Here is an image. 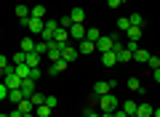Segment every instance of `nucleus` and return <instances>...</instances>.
I'll return each instance as SVG.
<instances>
[{
    "instance_id": "09e8293b",
    "label": "nucleus",
    "mask_w": 160,
    "mask_h": 117,
    "mask_svg": "<svg viewBox=\"0 0 160 117\" xmlns=\"http://www.w3.org/2000/svg\"><path fill=\"white\" fill-rule=\"evenodd\" d=\"M24 117H35V112H29V115H24Z\"/></svg>"
},
{
    "instance_id": "bb28decb",
    "label": "nucleus",
    "mask_w": 160,
    "mask_h": 117,
    "mask_svg": "<svg viewBox=\"0 0 160 117\" xmlns=\"http://www.w3.org/2000/svg\"><path fill=\"white\" fill-rule=\"evenodd\" d=\"M136 101H123V112H126V115H136Z\"/></svg>"
},
{
    "instance_id": "e433bc0d",
    "label": "nucleus",
    "mask_w": 160,
    "mask_h": 117,
    "mask_svg": "<svg viewBox=\"0 0 160 117\" xmlns=\"http://www.w3.org/2000/svg\"><path fill=\"white\" fill-rule=\"evenodd\" d=\"M27 80H40V67L29 69V77H27Z\"/></svg>"
},
{
    "instance_id": "ea45409f",
    "label": "nucleus",
    "mask_w": 160,
    "mask_h": 117,
    "mask_svg": "<svg viewBox=\"0 0 160 117\" xmlns=\"http://www.w3.org/2000/svg\"><path fill=\"white\" fill-rule=\"evenodd\" d=\"M83 117H102V112H96V109H86V115Z\"/></svg>"
},
{
    "instance_id": "de8ad7c7",
    "label": "nucleus",
    "mask_w": 160,
    "mask_h": 117,
    "mask_svg": "<svg viewBox=\"0 0 160 117\" xmlns=\"http://www.w3.org/2000/svg\"><path fill=\"white\" fill-rule=\"evenodd\" d=\"M3 77H6V69H0V80H3Z\"/></svg>"
},
{
    "instance_id": "f704fd0d",
    "label": "nucleus",
    "mask_w": 160,
    "mask_h": 117,
    "mask_svg": "<svg viewBox=\"0 0 160 117\" xmlns=\"http://www.w3.org/2000/svg\"><path fill=\"white\" fill-rule=\"evenodd\" d=\"M0 101H8V88H6V83H0Z\"/></svg>"
},
{
    "instance_id": "79ce46f5",
    "label": "nucleus",
    "mask_w": 160,
    "mask_h": 117,
    "mask_svg": "<svg viewBox=\"0 0 160 117\" xmlns=\"http://www.w3.org/2000/svg\"><path fill=\"white\" fill-rule=\"evenodd\" d=\"M115 117H128V115L123 112V106H120V109H115Z\"/></svg>"
},
{
    "instance_id": "39448f33",
    "label": "nucleus",
    "mask_w": 160,
    "mask_h": 117,
    "mask_svg": "<svg viewBox=\"0 0 160 117\" xmlns=\"http://www.w3.org/2000/svg\"><path fill=\"white\" fill-rule=\"evenodd\" d=\"M78 56H80V53H78V48H75V45H64V48H62V59H64L67 64H69V61H75Z\"/></svg>"
},
{
    "instance_id": "4c0bfd02",
    "label": "nucleus",
    "mask_w": 160,
    "mask_h": 117,
    "mask_svg": "<svg viewBox=\"0 0 160 117\" xmlns=\"http://www.w3.org/2000/svg\"><path fill=\"white\" fill-rule=\"evenodd\" d=\"M123 3H128V0H107V6H109V8H120Z\"/></svg>"
},
{
    "instance_id": "5701e85b",
    "label": "nucleus",
    "mask_w": 160,
    "mask_h": 117,
    "mask_svg": "<svg viewBox=\"0 0 160 117\" xmlns=\"http://www.w3.org/2000/svg\"><path fill=\"white\" fill-rule=\"evenodd\" d=\"M35 43H38L35 37H24V40H22V51H24V53H29V51H35Z\"/></svg>"
},
{
    "instance_id": "49530a36",
    "label": "nucleus",
    "mask_w": 160,
    "mask_h": 117,
    "mask_svg": "<svg viewBox=\"0 0 160 117\" xmlns=\"http://www.w3.org/2000/svg\"><path fill=\"white\" fill-rule=\"evenodd\" d=\"M152 117H160V106H158V109H155V112H152Z\"/></svg>"
},
{
    "instance_id": "ddd939ff",
    "label": "nucleus",
    "mask_w": 160,
    "mask_h": 117,
    "mask_svg": "<svg viewBox=\"0 0 160 117\" xmlns=\"http://www.w3.org/2000/svg\"><path fill=\"white\" fill-rule=\"evenodd\" d=\"M69 19H72V24H83L86 22V11L83 8H72L69 11Z\"/></svg>"
},
{
    "instance_id": "7ed1b4c3",
    "label": "nucleus",
    "mask_w": 160,
    "mask_h": 117,
    "mask_svg": "<svg viewBox=\"0 0 160 117\" xmlns=\"http://www.w3.org/2000/svg\"><path fill=\"white\" fill-rule=\"evenodd\" d=\"M46 56L51 59V64L59 61V59H62V45H59L56 40H51V43H48V53H46Z\"/></svg>"
},
{
    "instance_id": "a18cd8bd",
    "label": "nucleus",
    "mask_w": 160,
    "mask_h": 117,
    "mask_svg": "<svg viewBox=\"0 0 160 117\" xmlns=\"http://www.w3.org/2000/svg\"><path fill=\"white\" fill-rule=\"evenodd\" d=\"M102 117H115V112H102Z\"/></svg>"
},
{
    "instance_id": "4468645a",
    "label": "nucleus",
    "mask_w": 160,
    "mask_h": 117,
    "mask_svg": "<svg viewBox=\"0 0 160 117\" xmlns=\"http://www.w3.org/2000/svg\"><path fill=\"white\" fill-rule=\"evenodd\" d=\"M16 109L22 112V115H29V112H35V104H32L29 99H22V101L16 104Z\"/></svg>"
},
{
    "instance_id": "603ef678",
    "label": "nucleus",
    "mask_w": 160,
    "mask_h": 117,
    "mask_svg": "<svg viewBox=\"0 0 160 117\" xmlns=\"http://www.w3.org/2000/svg\"><path fill=\"white\" fill-rule=\"evenodd\" d=\"M29 3H38V0H29Z\"/></svg>"
},
{
    "instance_id": "a211bd4d",
    "label": "nucleus",
    "mask_w": 160,
    "mask_h": 117,
    "mask_svg": "<svg viewBox=\"0 0 160 117\" xmlns=\"http://www.w3.org/2000/svg\"><path fill=\"white\" fill-rule=\"evenodd\" d=\"M29 16H32V19H43V16H46V6H40V3H35V6L29 8Z\"/></svg>"
},
{
    "instance_id": "cd10ccee",
    "label": "nucleus",
    "mask_w": 160,
    "mask_h": 117,
    "mask_svg": "<svg viewBox=\"0 0 160 117\" xmlns=\"http://www.w3.org/2000/svg\"><path fill=\"white\" fill-rule=\"evenodd\" d=\"M128 27H131V22H128V16H120V19H118V29H120L123 35H126V32H128Z\"/></svg>"
},
{
    "instance_id": "c03bdc74",
    "label": "nucleus",
    "mask_w": 160,
    "mask_h": 117,
    "mask_svg": "<svg viewBox=\"0 0 160 117\" xmlns=\"http://www.w3.org/2000/svg\"><path fill=\"white\" fill-rule=\"evenodd\" d=\"M11 117H24V115H22L19 109H13V112H11Z\"/></svg>"
},
{
    "instance_id": "f8f14e48",
    "label": "nucleus",
    "mask_w": 160,
    "mask_h": 117,
    "mask_svg": "<svg viewBox=\"0 0 160 117\" xmlns=\"http://www.w3.org/2000/svg\"><path fill=\"white\" fill-rule=\"evenodd\" d=\"M93 51H96V43H91V40H80V48H78V53L88 56V53H93Z\"/></svg>"
},
{
    "instance_id": "4be33fe9",
    "label": "nucleus",
    "mask_w": 160,
    "mask_h": 117,
    "mask_svg": "<svg viewBox=\"0 0 160 117\" xmlns=\"http://www.w3.org/2000/svg\"><path fill=\"white\" fill-rule=\"evenodd\" d=\"M24 99V93H22V88H13V90H8V101H13V104H19V101Z\"/></svg>"
},
{
    "instance_id": "f257e3e1",
    "label": "nucleus",
    "mask_w": 160,
    "mask_h": 117,
    "mask_svg": "<svg viewBox=\"0 0 160 117\" xmlns=\"http://www.w3.org/2000/svg\"><path fill=\"white\" fill-rule=\"evenodd\" d=\"M99 109L102 112H115V109H120V101H118V96L109 90V93H104V96H99Z\"/></svg>"
},
{
    "instance_id": "72a5a7b5",
    "label": "nucleus",
    "mask_w": 160,
    "mask_h": 117,
    "mask_svg": "<svg viewBox=\"0 0 160 117\" xmlns=\"http://www.w3.org/2000/svg\"><path fill=\"white\" fill-rule=\"evenodd\" d=\"M46 104L51 106V109H56V106H59V99H56V96H46Z\"/></svg>"
},
{
    "instance_id": "6e6552de",
    "label": "nucleus",
    "mask_w": 160,
    "mask_h": 117,
    "mask_svg": "<svg viewBox=\"0 0 160 117\" xmlns=\"http://www.w3.org/2000/svg\"><path fill=\"white\" fill-rule=\"evenodd\" d=\"M96 51H99V53L112 51V37H109V35H107V37H99V40H96Z\"/></svg>"
},
{
    "instance_id": "423d86ee",
    "label": "nucleus",
    "mask_w": 160,
    "mask_h": 117,
    "mask_svg": "<svg viewBox=\"0 0 160 117\" xmlns=\"http://www.w3.org/2000/svg\"><path fill=\"white\" fill-rule=\"evenodd\" d=\"M53 40H56L62 48H64V45H69V29H62V27H59L56 32H53Z\"/></svg>"
},
{
    "instance_id": "7c9ffc66",
    "label": "nucleus",
    "mask_w": 160,
    "mask_h": 117,
    "mask_svg": "<svg viewBox=\"0 0 160 117\" xmlns=\"http://www.w3.org/2000/svg\"><path fill=\"white\" fill-rule=\"evenodd\" d=\"M99 37H102V32H99V29H86V40H91V43H96Z\"/></svg>"
},
{
    "instance_id": "9b49d317",
    "label": "nucleus",
    "mask_w": 160,
    "mask_h": 117,
    "mask_svg": "<svg viewBox=\"0 0 160 117\" xmlns=\"http://www.w3.org/2000/svg\"><path fill=\"white\" fill-rule=\"evenodd\" d=\"M67 67H69V64L64 61V59H59V61H53V64H51V69H48V72H51L53 77H56V75H62V72H67Z\"/></svg>"
},
{
    "instance_id": "393cba45",
    "label": "nucleus",
    "mask_w": 160,
    "mask_h": 117,
    "mask_svg": "<svg viewBox=\"0 0 160 117\" xmlns=\"http://www.w3.org/2000/svg\"><path fill=\"white\" fill-rule=\"evenodd\" d=\"M128 22H131V27H144V16H142V13H131Z\"/></svg>"
},
{
    "instance_id": "0eeeda50",
    "label": "nucleus",
    "mask_w": 160,
    "mask_h": 117,
    "mask_svg": "<svg viewBox=\"0 0 160 117\" xmlns=\"http://www.w3.org/2000/svg\"><path fill=\"white\" fill-rule=\"evenodd\" d=\"M109 90H112V83H109V80H99V83L93 85V93L96 96H104V93H109Z\"/></svg>"
},
{
    "instance_id": "c9c22d12",
    "label": "nucleus",
    "mask_w": 160,
    "mask_h": 117,
    "mask_svg": "<svg viewBox=\"0 0 160 117\" xmlns=\"http://www.w3.org/2000/svg\"><path fill=\"white\" fill-rule=\"evenodd\" d=\"M147 64H149L152 69H158V67H160V56H149V61H147Z\"/></svg>"
},
{
    "instance_id": "f03ea898",
    "label": "nucleus",
    "mask_w": 160,
    "mask_h": 117,
    "mask_svg": "<svg viewBox=\"0 0 160 117\" xmlns=\"http://www.w3.org/2000/svg\"><path fill=\"white\" fill-rule=\"evenodd\" d=\"M56 29H59V22H56V19H48L46 27H43V32H40L38 37H40V40H46V43H51V40H53V32H56Z\"/></svg>"
},
{
    "instance_id": "1a4fd4ad",
    "label": "nucleus",
    "mask_w": 160,
    "mask_h": 117,
    "mask_svg": "<svg viewBox=\"0 0 160 117\" xmlns=\"http://www.w3.org/2000/svg\"><path fill=\"white\" fill-rule=\"evenodd\" d=\"M69 37L86 40V27H83V24H72V27H69Z\"/></svg>"
},
{
    "instance_id": "8fccbe9b",
    "label": "nucleus",
    "mask_w": 160,
    "mask_h": 117,
    "mask_svg": "<svg viewBox=\"0 0 160 117\" xmlns=\"http://www.w3.org/2000/svg\"><path fill=\"white\" fill-rule=\"evenodd\" d=\"M0 117H11V115H3V112H0Z\"/></svg>"
},
{
    "instance_id": "2f4dec72",
    "label": "nucleus",
    "mask_w": 160,
    "mask_h": 117,
    "mask_svg": "<svg viewBox=\"0 0 160 117\" xmlns=\"http://www.w3.org/2000/svg\"><path fill=\"white\" fill-rule=\"evenodd\" d=\"M59 27H62V29H69V27H72V19H69V13H67V16H59Z\"/></svg>"
},
{
    "instance_id": "c85d7f7f",
    "label": "nucleus",
    "mask_w": 160,
    "mask_h": 117,
    "mask_svg": "<svg viewBox=\"0 0 160 117\" xmlns=\"http://www.w3.org/2000/svg\"><path fill=\"white\" fill-rule=\"evenodd\" d=\"M29 101H32L35 106H40V104H46V96H43V93H38V90H35V93L29 96Z\"/></svg>"
},
{
    "instance_id": "3c124183",
    "label": "nucleus",
    "mask_w": 160,
    "mask_h": 117,
    "mask_svg": "<svg viewBox=\"0 0 160 117\" xmlns=\"http://www.w3.org/2000/svg\"><path fill=\"white\" fill-rule=\"evenodd\" d=\"M128 117H139V115H128Z\"/></svg>"
},
{
    "instance_id": "58836bf2",
    "label": "nucleus",
    "mask_w": 160,
    "mask_h": 117,
    "mask_svg": "<svg viewBox=\"0 0 160 117\" xmlns=\"http://www.w3.org/2000/svg\"><path fill=\"white\" fill-rule=\"evenodd\" d=\"M126 48L133 53V51H139V43H136V40H128V45H126Z\"/></svg>"
},
{
    "instance_id": "dca6fc26",
    "label": "nucleus",
    "mask_w": 160,
    "mask_h": 117,
    "mask_svg": "<svg viewBox=\"0 0 160 117\" xmlns=\"http://www.w3.org/2000/svg\"><path fill=\"white\" fill-rule=\"evenodd\" d=\"M22 93H24V99H29L35 93V80H22Z\"/></svg>"
},
{
    "instance_id": "b1692460",
    "label": "nucleus",
    "mask_w": 160,
    "mask_h": 117,
    "mask_svg": "<svg viewBox=\"0 0 160 117\" xmlns=\"http://www.w3.org/2000/svg\"><path fill=\"white\" fill-rule=\"evenodd\" d=\"M128 88H131L133 93H142V80L139 77H128Z\"/></svg>"
},
{
    "instance_id": "f3484780",
    "label": "nucleus",
    "mask_w": 160,
    "mask_h": 117,
    "mask_svg": "<svg viewBox=\"0 0 160 117\" xmlns=\"http://www.w3.org/2000/svg\"><path fill=\"white\" fill-rule=\"evenodd\" d=\"M149 56H152V53H147L144 48H139V51H133V61H139V64H147V61H149Z\"/></svg>"
},
{
    "instance_id": "9d476101",
    "label": "nucleus",
    "mask_w": 160,
    "mask_h": 117,
    "mask_svg": "<svg viewBox=\"0 0 160 117\" xmlns=\"http://www.w3.org/2000/svg\"><path fill=\"white\" fill-rule=\"evenodd\" d=\"M118 64V56H115V51H107V53H102V67H115Z\"/></svg>"
},
{
    "instance_id": "473e14b6",
    "label": "nucleus",
    "mask_w": 160,
    "mask_h": 117,
    "mask_svg": "<svg viewBox=\"0 0 160 117\" xmlns=\"http://www.w3.org/2000/svg\"><path fill=\"white\" fill-rule=\"evenodd\" d=\"M96 106H99V96H96V93H91V96H88V104H86V109H96Z\"/></svg>"
},
{
    "instance_id": "aec40b11",
    "label": "nucleus",
    "mask_w": 160,
    "mask_h": 117,
    "mask_svg": "<svg viewBox=\"0 0 160 117\" xmlns=\"http://www.w3.org/2000/svg\"><path fill=\"white\" fill-rule=\"evenodd\" d=\"M142 32H144V27H128L126 37H128V40H136V43H139V37H142Z\"/></svg>"
},
{
    "instance_id": "a19ab883",
    "label": "nucleus",
    "mask_w": 160,
    "mask_h": 117,
    "mask_svg": "<svg viewBox=\"0 0 160 117\" xmlns=\"http://www.w3.org/2000/svg\"><path fill=\"white\" fill-rule=\"evenodd\" d=\"M8 64H11V61H8V56H0V69H8Z\"/></svg>"
},
{
    "instance_id": "412c9836",
    "label": "nucleus",
    "mask_w": 160,
    "mask_h": 117,
    "mask_svg": "<svg viewBox=\"0 0 160 117\" xmlns=\"http://www.w3.org/2000/svg\"><path fill=\"white\" fill-rule=\"evenodd\" d=\"M51 106H48V104H40V106H35V115H38V117H51Z\"/></svg>"
},
{
    "instance_id": "37998d69",
    "label": "nucleus",
    "mask_w": 160,
    "mask_h": 117,
    "mask_svg": "<svg viewBox=\"0 0 160 117\" xmlns=\"http://www.w3.org/2000/svg\"><path fill=\"white\" fill-rule=\"evenodd\" d=\"M152 75H155V80L160 83V67H158V69H152Z\"/></svg>"
},
{
    "instance_id": "20e7f679",
    "label": "nucleus",
    "mask_w": 160,
    "mask_h": 117,
    "mask_svg": "<svg viewBox=\"0 0 160 117\" xmlns=\"http://www.w3.org/2000/svg\"><path fill=\"white\" fill-rule=\"evenodd\" d=\"M43 27H46V22H43V19H32V16L27 19V29H29L32 35H40V32H43Z\"/></svg>"
},
{
    "instance_id": "c756f323",
    "label": "nucleus",
    "mask_w": 160,
    "mask_h": 117,
    "mask_svg": "<svg viewBox=\"0 0 160 117\" xmlns=\"http://www.w3.org/2000/svg\"><path fill=\"white\" fill-rule=\"evenodd\" d=\"M35 51H38L40 56H46L48 53V43H46V40H38V43H35Z\"/></svg>"
},
{
    "instance_id": "6ab92c4d",
    "label": "nucleus",
    "mask_w": 160,
    "mask_h": 117,
    "mask_svg": "<svg viewBox=\"0 0 160 117\" xmlns=\"http://www.w3.org/2000/svg\"><path fill=\"white\" fill-rule=\"evenodd\" d=\"M152 112H155V109H152V106L147 104V101H144V104H139V106H136V115H139V117H152Z\"/></svg>"
},
{
    "instance_id": "2eb2a0df",
    "label": "nucleus",
    "mask_w": 160,
    "mask_h": 117,
    "mask_svg": "<svg viewBox=\"0 0 160 117\" xmlns=\"http://www.w3.org/2000/svg\"><path fill=\"white\" fill-rule=\"evenodd\" d=\"M24 64H27L29 69H35V67L40 64V53H38V51H29V53H27V61H24Z\"/></svg>"
},
{
    "instance_id": "a878e982",
    "label": "nucleus",
    "mask_w": 160,
    "mask_h": 117,
    "mask_svg": "<svg viewBox=\"0 0 160 117\" xmlns=\"http://www.w3.org/2000/svg\"><path fill=\"white\" fill-rule=\"evenodd\" d=\"M13 67H16V75H19L22 80L29 77V67H27V64H13Z\"/></svg>"
}]
</instances>
